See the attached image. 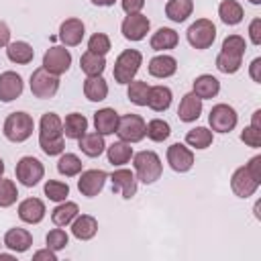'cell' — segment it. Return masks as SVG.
I'll list each match as a JSON object with an SVG mask.
<instances>
[{
    "label": "cell",
    "mask_w": 261,
    "mask_h": 261,
    "mask_svg": "<svg viewBox=\"0 0 261 261\" xmlns=\"http://www.w3.org/2000/svg\"><path fill=\"white\" fill-rule=\"evenodd\" d=\"M259 69H261V57H255L253 61H251V65H249V75H251V80L253 82H261V73H259Z\"/></svg>",
    "instance_id": "obj_51"
},
{
    "label": "cell",
    "mask_w": 261,
    "mask_h": 261,
    "mask_svg": "<svg viewBox=\"0 0 261 261\" xmlns=\"http://www.w3.org/2000/svg\"><path fill=\"white\" fill-rule=\"evenodd\" d=\"M43 192H45V196H47L49 200H53V202H63V200H67V196H69V186H67L65 181H59V179H47L45 186H43Z\"/></svg>",
    "instance_id": "obj_40"
},
{
    "label": "cell",
    "mask_w": 261,
    "mask_h": 261,
    "mask_svg": "<svg viewBox=\"0 0 261 261\" xmlns=\"http://www.w3.org/2000/svg\"><path fill=\"white\" fill-rule=\"evenodd\" d=\"M245 167L251 171V175H253L257 181H261V155L251 157V159H249V163H247Z\"/></svg>",
    "instance_id": "obj_49"
},
{
    "label": "cell",
    "mask_w": 261,
    "mask_h": 261,
    "mask_svg": "<svg viewBox=\"0 0 261 261\" xmlns=\"http://www.w3.org/2000/svg\"><path fill=\"white\" fill-rule=\"evenodd\" d=\"M192 92L198 98H202V100H210V98H214L220 92V82L214 75H210V73H202V75H198L194 80Z\"/></svg>",
    "instance_id": "obj_23"
},
{
    "label": "cell",
    "mask_w": 261,
    "mask_h": 261,
    "mask_svg": "<svg viewBox=\"0 0 261 261\" xmlns=\"http://www.w3.org/2000/svg\"><path fill=\"white\" fill-rule=\"evenodd\" d=\"M65 135H63V120L55 112H45L39 122V147L45 155H61L65 149Z\"/></svg>",
    "instance_id": "obj_1"
},
{
    "label": "cell",
    "mask_w": 261,
    "mask_h": 261,
    "mask_svg": "<svg viewBox=\"0 0 261 261\" xmlns=\"http://www.w3.org/2000/svg\"><path fill=\"white\" fill-rule=\"evenodd\" d=\"M106 155H108V163L120 167V165L128 163L135 153H133L130 143H126V141H116V143H112L110 147H106Z\"/></svg>",
    "instance_id": "obj_32"
},
{
    "label": "cell",
    "mask_w": 261,
    "mask_h": 261,
    "mask_svg": "<svg viewBox=\"0 0 261 261\" xmlns=\"http://www.w3.org/2000/svg\"><path fill=\"white\" fill-rule=\"evenodd\" d=\"M241 141L247 145V147H253V149H259L261 147V128H255V126H245L243 133H241Z\"/></svg>",
    "instance_id": "obj_46"
},
{
    "label": "cell",
    "mask_w": 261,
    "mask_h": 261,
    "mask_svg": "<svg viewBox=\"0 0 261 261\" xmlns=\"http://www.w3.org/2000/svg\"><path fill=\"white\" fill-rule=\"evenodd\" d=\"M45 243H47L49 249H53V251H61V249H65V247L69 245V237H67V232H65L61 226H57V228H53V230L47 232Z\"/></svg>",
    "instance_id": "obj_43"
},
{
    "label": "cell",
    "mask_w": 261,
    "mask_h": 261,
    "mask_svg": "<svg viewBox=\"0 0 261 261\" xmlns=\"http://www.w3.org/2000/svg\"><path fill=\"white\" fill-rule=\"evenodd\" d=\"M149 29H151V20L145 14H141V12L126 14V18L120 24V33H122V37L126 41H141V39H145Z\"/></svg>",
    "instance_id": "obj_12"
},
{
    "label": "cell",
    "mask_w": 261,
    "mask_h": 261,
    "mask_svg": "<svg viewBox=\"0 0 261 261\" xmlns=\"http://www.w3.org/2000/svg\"><path fill=\"white\" fill-rule=\"evenodd\" d=\"M249 39L253 45H261V18H253L249 24Z\"/></svg>",
    "instance_id": "obj_47"
},
{
    "label": "cell",
    "mask_w": 261,
    "mask_h": 261,
    "mask_svg": "<svg viewBox=\"0 0 261 261\" xmlns=\"http://www.w3.org/2000/svg\"><path fill=\"white\" fill-rule=\"evenodd\" d=\"M18 198V190H16V184L12 179H6V177H0V208H8L16 202Z\"/></svg>",
    "instance_id": "obj_42"
},
{
    "label": "cell",
    "mask_w": 261,
    "mask_h": 261,
    "mask_svg": "<svg viewBox=\"0 0 261 261\" xmlns=\"http://www.w3.org/2000/svg\"><path fill=\"white\" fill-rule=\"evenodd\" d=\"M120 4H122V10L126 14H137V12L143 10L145 0H120Z\"/></svg>",
    "instance_id": "obj_48"
},
{
    "label": "cell",
    "mask_w": 261,
    "mask_h": 261,
    "mask_svg": "<svg viewBox=\"0 0 261 261\" xmlns=\"http://www.w3.org/2000/svg\"><path fill=\"white\" fill-rule=\"evenodd\" d=\"M167 163L173 171L186 173L194 165V153L184 143H173V145L167 147Z\"/></svg>",
    "instance_id": "obj_13"
},
{
    "label": "cell",
    "mask_w": 261,
    "mask_h": 261,
    "mask_svg": "<svg viewBox=\"0 0 261 261\" xmlns=\"http://www.w3.org/2000/svg\"><path fill=\"white\" fill-rule=\"evenodd\" d=\"M259 184H261V181H257L245 165L239 167V169H234V173H232V177H230V188H232V192H234L239 198H249V196H253V194L257 192Z\"/></svg>",
    "instance_id": "obj_15"
},
{
    "label": "cell",
    "mask_w": 261,
    "mask_h": 261,
    "mask_svg": "<svg viewBox=\"0 0 261 261\" xmlns=\"http://www.w3.org/2000/svg\"><path fill=\"white\" fill-rule=\"evenodd\" d=\"M188 43L194 47V49H208L212 47L214 39H216V27L210 18H198L196 22H192L188 27Z\"/></svg>",
    "instance_id": "obj_6"
},
{
    "label": "cell",
    "mask_w": 261,
    "mask_h": 261,
    "mask_svg": "<svg viewBox=\"0 0 261 261\" xmlns=\"http://www.w3.org/2000/svg\"><path fill=\"white\" fill-rule=\"evenodd\" d=\"M108 179V173L104 169H86L82 171L77 179V190L86 198H94L104 190V184Z\"/></svg>",
    "instance_id": "obj_11"
},
{
    "label": "cell",
    "mask_w": 261,
    "mask_h": 261,
    "mask_svg": "<svg viewBox=\"0 0 261 261\" xmlns=\"http://www.w3.org/2000/svg\"><path fill=\"white\" fill-rule=\"evenodd\" d=\"M4 169H6V167H4V161H2V157H0V177L4 175Z\"/></svg>",
    "instance_id": "obj_55"
},
{
    "label": "cell",
    "mask_w": 261,
    "mask_h": 261,
    "mask_svg": "<svg viewBox=\"0 0 261 261\" xmlns=\"http://www.w3.org/2000/svg\"><path fill=\"white\" fill-rule=\"evenodd\" d=\"M14 171H16V179H18L22 186H27V188L37 186V184L43 179V175H45L43 163H41L37 157H33V155L20 157L18 163H16V167H14Z\"/></svg>",
    "instance_id": "obj_7"
},
{
    "label": "cell",
    "mask_w": 261,
    "mask_h": 261,
    "mask_svg": "<svg viewBox=\"0 0 261 261\" xmlns=\"http://www.w3.org/2000/svg\"><path fill=\"white\" fill-rule=\"evenodd\" d=\"M77 145H80L82 153L88 155V157H100V155L104 153V149H106L104 135H100V133H96V130H94V133L86 130V133L77 139Z\"/></svg>",
    "instance_id": "obj_26"
},
{
    "label": "cell",
    "mask_w": 261,
    "mask_h": 261,
    "mask_svg": "<svg viewBox=\"0 0 261 261\" xmlns=\"http://www.w3.org/2000/svg\"><path fill=\"white\" fill-rule=\"evenodd\" d=\"M84 35H86V27H84V22L80 18H73V16L71 18H65L61 22V27H59V41L65 47L80 45L82 39H84Z\"/></svg>",
    "instance_id": "obj_16"
},
{
    "label": "cell",
    "mask_w": 261,
    "mask_h": 261,
    "mask_svg": "<svg viewBox=\"0 0 261 261\" xmlns=\"http://www.w3.org/2000/svg\"><path fill=\"white\" fill-rule=\"evenodd\" d=\"M116 0H92V4H96V6H112Z\"/></svg>",
    "instance_id": "obj_54"
},
{
    "label": "cell",
    "mask_w": 261,
    "mask_h": 261,
    "mask_svg": "<svg viewBox=\"0 0 261 261\" xmlns=\"http://www.w3.org/2000/svg\"><path fill=\"white\" fill-rule=\"evenodd\" d=\"M143 63V53L137 51V49H124L116 61H114V69H112V75H114V82L118 84H128L135 80L139 67Z\"/></svg>",
    "instance_id": "obj_4"
},
{
    "label": "cell",
    "mask_w": 261,
    "mask_h": 261,
    "mask_svg": "<svg viewBox=\"0 0 261 261\" xmlns=\"http://www.w3.org/2000/svg\"><path fill=\"white\" fill-rule=\"evenodd\" d=\"M88 130V118L80 112H69L63 120V135L67 139H80Z\"/></svg>",
    "instance_id": "obj_31"
},
{
    "label": "cell",
    "mask_w": 261,
    "mask_h": 261,
    "mask_svg": "<svg viewBox=\"0 0 261 261\" xmlns=\"http://www.w3.org/2000/svg\"><path fill=\"white\" fill-rule=\"evenodd\" d=\"M45 204L39 198H27L18 204V218L27 224H39L45 218Z\"/></svg>",
    "instance_id": "obj_18"
},
{
    "label": "cell",
    "mask_w": 261,
    "mask_h": 261,
    "mask_svg": "<svg viewBox=\"0 0 261 261\" xmlns=\"http://www.w3.org/2000/svg\"><path fill=\"white\" fill-rule=\"evenodd\" d=\"M251 4H261V0H249Z\"/></svg>",
    "instance_id": "obj_57"
},
{
    "label": "cell",
    "mask_w": 261,
    "mask_h": 261,
    "mask_svg": "<svg viewBox=\"0 0 261 261\" xmlns=\"http://www.w3.org/2000/svg\"><path fill=\"white\" fill-rule=\"evenodd\" d=\"M251 126H255V128H261V110H255V112H253V120H251Z\"/></svg>",
    "instance_id": "obj_53"
},
{
    "label": "cell",
    "mask_w": 261,
    "mask_h": 261,
    "mask_svg": "<svg viewBox=\"0 0 261 261\" xmlns=\"http://www.w3.org/2000/svg\"><path fill=\"white\" fill-rule=\"evenodd\" d=\"M171 135V126L167 120L163 118H153L149 122H145V137H149L155 143H163L167 137Z\"/></svg>",
    "instance_id": "obj_37"
},
{
    "label": "cell",
    "mask_w": 261,
    "mask_h": 261,
    "mask_svg": "<svg viewBox=\"0 0 261 261\" xmlns=\"http://www.w3.org/2000/svg\"><path fill=\"white\" fill-rule=\"evenodd\" d=\"M212 141H214V135L206 126H196L186 133V145H190L194 149H208L212 145Z\"/></svg>",
    "instance_id": "obj_36"
},
{
    "label": "cell",
    "mask_w": 261,
    "mask_h": 261,
    "mask_svg": "<svg viewBox=\"0 0 261 261\" xmlns=\"http://www.w3.org/2000/svg\"><path fill=\"white\" fill-rule=\"evenodd\" d=\"M31 245H33V234L27 228L14 226V228H8L4 234V247L10 249L12 253H24L31 249Z\"/></svg>",
    "instance_id": "obj_19"
},
{
    "label": "cell",
    "mask_w": 261,
    "mask_h": 261,
    "mask_svg": "<svg viewBox=\"0 0 261 261\" xmlns=\"http://www.w3.org/2000/svg\"><path fill=\"white\" fill-rule=\"evenodd\" d=\"M71 65V53L69 49L61 47V45H55V47H49L43 55V67L49 71V73H55V75H61L69 69Z\"/></svg>",
    "instance_id": "obj_10"
},
{
    "label": "cell",
    "mask_w": 261,
    "mask_h": 261,
    "mask_svg": "<svg viewBox=\"0 0 261 261\" xmlns=\"http://www.w3.org/2000/svg\"><path fill=\"white\" fill-rule=\"evenodd\" d=\"M35 130V120L31 114L18 110V112H10L4 120V126H2V133L8 141L12 143H24Z\"/></svg>",
    "instance_id": "obj_3"
},
{
    "label": "cell",
    "mask_w": 261,
    "mask_h": 261,
    "mask_svg": "<svg viewBox=\"0 0 261 261\" xmlns=\"http://www.w3.org/2000/svg\"><path fill=\"white\" fill-rule=\"evenodd\" d=\"M239 122L237 110L228 104H214L210 114H208V124L210 130L214 133H230Z\"/></svg>",
    "instance_id": "obj_8"
},
{
    "label": "cell",
    "mask_w": 261,
    "mask_h": 261,
    "mask_svg": "<svg viewBox=\"0 0 261 261\" xmlns=\"http://www.w3.org/2000/svg\"><path fill=\"white\" fill-rule=\"evenodd\" d=\"M80 67L86 75H102V71L106 69V59H104V55L86 51L80 57Z\"/></svg>",
    "instance_id": "obj_35"
},
{
    "label": "cell",
    "mask_w": 261,
    "mask_h": 261,
    "mask_svg": "<svg viewBox=\"0 0 261 261\" xmlns=\"http://www.w3.org/2000/svg\"><path fill=\"white\" fill-rule=\"evenodd\" d=\"M84 94L90 102H102L108 96V84L102 75H88L84 82Z\"/></svg>",
    "instance_id": "obj_28"
},
{
    "label": "cell",
    "mask_w": 261,
    "mask_h": 261,
    "mask_svg": "<svg viewBox=\"0 0 261 261\" xmlns=\"http://www.w3.org/2000/svg\"><path fill=\"white\" fill-rule=\"evenodd\" d=\"M6 55L12 63H18V65H27L33 61L35 57V49L27 43V41H12L6 45Z\"/></svg>",
    "instance_id": "obj_27"
},
{
    "label": "cell",
    "mask_w": 261,
    "mask_h": 261,
    "mask_svg": "<svg viewBox=\"0 0 261 261\" xmlns=\"http://www.w3.org/2000/svg\"><path fill=\"white\" fill-rule=\"evenodd\" d=\"M98 232V220L90 214H77L71 220V234L77 241H90Z\"/></svg>",
    "instance_id": "obj_21"
},
{
    "label": "cell",
    "mask_w": 261,
    "mask_h": 261,
    "mask_svg": "<svg viewBox=\"0 0 261 261\" xmlns=\"http://www.w3.org/2000/svg\"><path fill=\"white\" fill-rule=\"evenodd\" d=\"M220 51L243 57L245 51H247V43H245V39H243L241 35H228V37L222 41V49H220Z\"/></svg>",
    "instance_id": "obj_44"
},
{
    "label": "cell",
    "mask_w": 261,
    "mask_h": 261,
    "mask_svg": "<svg viewBox=\"0 0 261 261\" xmlns=\"http://www.w3.org/2000/svg\"><path fill=\"white\" fill-rule=\"evenodd\" d=\"M82 159L75 153H61L59 161H57V171L65 177H73L82 173Z\"/></svg>",
    "instance_id": "obj_38"
},
{
    "label": "cell",
    "mask_w": 261,
    "mask_h": 261,
    "mask_svg": "<svg viewBox=\"0 0 261 261\" xmlns=\"http://www.w3.org/2000/svg\"><path fill=\"white\" fill-rule=\"evenodd\" d=\"M88 51L98 53V55H106L110 51V37L106 33H94L88 39Z\"/></svg>",
    "instance_id": "obj_45"
},
{
    "label": "cell",
    "mask_w": 261,
    "mask_h": 261,
    "mask_svg": "<svg viewBox=\"0 0 261 261\" xmlns=\"http://www.w3.org/2000/svg\"><path fill=\"white\" fill-rule=\"evenodd\" d=\"M171 90L167 86H151L149 88V96H147V106L155 112H165L171 106Z\"/></svg>",
    "instance_id": "obj_24"
},
{
    "label": "cell",
    "mask_w": 261,
    "mask_h": 261,
    "mask_svg": "<svg viewBox=\"0 0 261 261\" xmlns=\"http://www.w3.org/2000/svg\"><path fill=\"white\" fill-rule=\"evenodd\" d=\"M116 135L120 141L126 143H139L145 139V120L139 114H124L118 116V124H116Z\"/></svg>",
    "instance_id": "obj_9"
},
{
    "label": "cell",
    "mask_w": 261,
    "mask_h": 261,
    "mask_svg": "<svg viewBox=\"0 0 261 261\" xmlns=\"http://www.w3.org/2000/svg\"><path fill=\"white\" fill-rule=\"evenodd\" d=\"M80 214V208H77V204L75 202H67V200H63V202H59L55 208H53V212H51V220H53V224L55 226H67V224H71V220L75 218Z\"/></svg>",
    "instance_id": "obj_30"
},
{
    "label": "cell",
    "mask_w": 261,
    "mask_h": 261,
    "mask_svg": "<svg viewBox=\"0 0 261 261\" xmlns=\"http://www.w3.org/2000/svg\"><path fill=\"white\" fill-rule=\"evenodd\" d=\"M33 259L35 261H57V255H55V251L53 249H39V251H35L33 253Z\"/></svg>",
    "instance_id": "obj_50"
},
{
    "label": "cell",
    "mask_w": 261,
    "mask_h": 261,
    "mask_svg": "<svg viewBox=\"0 0 261 261\" xmlns=\"http://www.w3.org/2000/svg\"><path fill=\"white\" fill-rule=\"evenodd\" d=\"M0 259H8V261H10V259H14V257H12V255H6V253H0Z\"/></svg>",
    "instance_id": "obj_56"
},
{
    "label": "cell",
    "mask_w": 261,
    "mask_h": 261,
    "mask_svg": "<svg viewBox=\"0 0 261 261\" xmlns=\"http://www.w3.org/2000/svg\"><path fill=\"white\" fill-rule=\"evenodd\" d=\"M110 181H112V192H118L124 200H130L137 194V175L126 167L114 169L110 173Z\"/></svg>",
    "instance_id": "obj_14"
},
{
    "label": "cell",
    "mask_w": 261,
    "mask_h": 261,
    "mask_svg": "<svg viewBox=\"0 0 261 261\" xmlns=\"http://www.w3.org/2000/svg\"><path fill=\"white\" fill-rule=\"evenodd\" d=\"M218 16L224 24L228 27H234L243 20L245 12H243V6L237 2V0H222L220 6H218Z\"/></svg>",
    "instance_id": "obj_33"
},
{
    "label": "cell",
    "mask_w": 261,
    "mask_h": 261,
    "mask_svg": "<svg viewBox=\"0 0 261 261\" xmlns=\"http://www.w3.org/2000/svg\"><path fill=\"white\" fill-rule=\"evenodd\" d=\"M116 124H118V112L114 108H100L94 112V126L96 133L100 135H112L116 133Z\"/></svg>",
    "instance_id": "obj_25"
},
{
    "label": "cell",
    "mask_w": 261,
    "mask_h": 261,
    "mask_svg": "<svg viewBox=\"0 0 261 261\" xmlns=\"http://www.w3.org/2000/svg\"><path fill=\"white\" fill-rule=\"evenodd\" d=\"M177 41H179V37H177V33H175L173 29L161 27V29H157V31L151 35L149 45H151L153 51H167V49H173V47L177 45Z\"/></svg>",
    "instance_id": "obj_29"
},
{
    "label": "cell",
    "mask_w": 261,
    "mask_h": 261,
    "mask_svg": "<svg viewBox=\"0 0 261 261\" xmlns=\"http://www.w3.org/2000/svg\"><path fill=\"white\" fill-rule=\"evenodd\" d=\"M243 65V57L239 55H230V53H224L220 51L216 55V69L222 71V73H237Z\"/></svg>",
    "instance_id": "obj_41"
},
{
    "label": "cell",
    "mask_w": 261,
    "mask_h": 261,
    "mask_svg": "<svg viewBox=\"0 0 261 261\" xmlns=\"http://www.w3.org/2000/svg\"><path fill=\"white\" fill-rule=\"evenodd\" d=\"M29 86H31V92L35 98H41V100H49L57 94L59 90V75L55 73H49L43 65L37 67L33 73H31V80H29Z\"/></svg>",
    "instance_id": "obj_5"
},
{
    "label": "cell",
    "mask_w": 261,
    "mask_h": 261,
    "mask_svg": "<svg viewBox=\"0 0 261 261\" xmlns=\"http://www.w3.org/2000/svg\"><path fill=\"white\" fill-rule=\"evenodd\" d=\"M10 43V29L4 20H0V47H6Z\"/></svg>",
    "instance_id": "obj_52"
},
{
    "label": "cell",
    "mask_w": 261,
    "mask_h": 261,
    "mask_svg": "<svg viewBox=\"0 0 261 261\" xmlns=\"http://www.w3.org/2000/svg\"><path fill=\"white\" fill-rule=\"evenodd\" d=\"M149 84L143 82V80H133L128 82V90H126V96L133 104L137 106H147V96H149Z\"/></svg>",
    "instance_id": "obj_39"
},
{
    "label": "cell",
    "mask_w": 261,
    "mask_h": 261,
    "mask_svg": "<svg viewBox=\"0 0 261 261\" xmlns=\"http://www.w3.org/2000/svg\"><path fill=\"white\" fill-rule=\"evenodd\" d=\"M133 165L137 179L143 184H155L163 173V163L155 151H139L133 155Z\"/></svg>",
    "instance_id": "obj_2"
},
{
    "label": "cell",
    "mask_w": 261,
    "mask_h": 261,
    "mask_svg": "<svg viewBox=\"0 0 261 261\" xmlns=\"http://www.w3.org/2000/svg\"><path fill=\"white\" fill-rule=\"evenodd\" d=\"M177 71V61L175 57L171 55H155L151 61H149V73L153 77H159V80H165V77H171L173 73Z\"/></svg>",
    "instance_id": "obj_22"
},
{
    "label": "cell",
    "mask_w": 261,
    "mask_h": 261,
    "mask_svg": "<svg viewBox=\"0 0 261 261\" xmlns=\"http://www.w3.org/2000/svg\"><path fill=\"white\" fill-rule=\"evenodd\" d=\"M24 90V82L16 71H4L0 73V100L12 102L16 100Z\"/></svg>",
    "instance_id": "obj_17"
},
{
    "label": "cell",
    "mask_w": 261,
    "mask_h": 261,
    "mask_svg": "<svg viewBox=\"0 0 261 261\" xmlns=\"http://www.w3.org/2000/svg\"><path fill=\"white\" fill-rule=\"evenodd\" d=\"M200 114H202V98H198L194 92H188L177 106V118L181 122H194L200 118Z\"/></svg>",
    "instance_id": "obj_20"
},
{
    "label": "cell",
    "mask_w": 261,
    "mask_h": 261,
    "mask_svg": "<svg viewBox=\"0 0 261 261\" xmlns=\"http://www.w3.org/2000/svg\"><path fill=\"white\" fill-rule=\"evenodd\" d=\"M194 10L192 0H169L165 4V16L173 22H184Z\"/></svg>",
    "instance_id": "obj_34"
}]
</instances>
